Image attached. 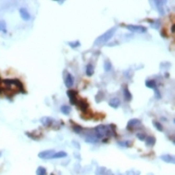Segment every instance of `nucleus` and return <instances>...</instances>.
<instances>
[{
    "instance_id": "1",
    "label": "nucleus",
    "mask_w": 175,
    "mask_h": 175,
    "mask_svg": "<svg viewBox=\"0 0 175 175\" xmlns=\"http://www.w3.org/2000/svg\"><path fill=\"white\" fill-rule=\"evenodd\" d=\"M115 31H116V27H113V28H110L109 30L105 31L102 35H100L99 37H97L95 39L94 46H102L105 43H107L108 41L113 37V35L115 34Z\"/></svg>"
},
{
    "instance_id": "2",
    "label": "nucleus",
    "mask_w": 175,
    "mask_h": 175,
    "mask_svg": "<svg viewBox=\"0 0 175 175\" xmlns=\"http://www.w3.org/2000/svg\"><path fill=\"white\" fill-rule=\"evenodd\" d=\"M92 132H93V134L99 140L101 138H103V137H105V136H111L113 134L111 127L108 126V125H99V126H96L94 129H92Z\"/></svg>"
},
{
    "instance_id": "3",
    "label": "nucleus",
    "mask_w": 175,
    "mask_h": 175,
    "mask_svg": "<svg viewBox=\"0 0 175 175\" xmlns=\"http://www.w3.org/2000/svg\"><path fill=\"white\" fill-rule=\"evenodd\" d=\"M127 29H129L132 32H137V33H144L147 31V28L145 26H141V25H126Z\"/></svg>"
},
{
    "instance_id": "4",
    "label": "nucleus",
    "mask_w": 175,
    "mask_h": 175,
    "mask_svg": "<svg viewBox=\"0 0 175 175\" xmlns=\"http://www.w3.org/2000/svg\"><path fill=\"white\" fill-rule=\"evenodd\" d=\"M67 95H68V98H69V100H70V103L72 104V105H76L77 104V92L74 90H68L67 91Z\"/></svg>"
},
{
    "instance_id": "5",
    "label": "nucleus",
    "mask_w": 175,
    "mask_h": 175,
    "mask_svg": "<svg viewBox=\"0 0 175 175\" xmlns=\"http://www.w3.org/2000/svg\"><path fill=\"white\" fill-rule=\"evenodd\" d=\"M55 153L54 150H45V151H41L38 154V157L41 159H51V156Z\"/></svg>"
},
{
    "instance_id": "6",
    "label": "nucleus",
    "mask_w": 175,
    "mask_h": 175,
    "mask_svg": "<svg viewBox=\"0 0 175 175\" xmlns=\"http://www.w3.org/2000/svg\"><path fill=\"white\" fill-rule=\"evenodd\" d=\"M76 106L79 108V109H81L83 112H86L87 109H88V103H87L86 100H84V99H78Z\"/></svg>"
},
{
    "instance_id": "7",
    "label": "nucleus",
    "mask_w": 175,
    "mask_h": 175,
    "mask_svg": "<svg viewBox=\"0 0 175 175\" xmlns=\"http://www.w3.org/2000/svg\"><path fill=\"white\" fill-rule=\"evenodd\" d=\"M64 83H65V85H66V87L71 88L74 84V77L70 73H67L66 74L65 79H64Z\"/></svg>"
},
{
    "instance_id": "8",
    "label": "nucleus",
    "mask_w": 175,
    "mask_h": 175,
    "mask_svg": "<svg viewBox=\"0 0 175 175\" xmlns=\"http://www.w3.org/2000/svg\"><path fill=\"white\" fill-rule=\"evenodd\" d=\"M154 3H155V5H156V9H157V11L159 12V14L162 16L164 15V8H163V4L165 3V1H161V0H156V1H154Z\"/></svg>"
},
{
    "instance_id": "9",
    "label": "nucleus",
    "mask_w": 175,
    "mask_h": 175,
    "mask_svg": "<svg viewBox=\"0 0 175 175\" xmlns=\"http://www.w3.org/2000/svg\"><path fill=\"white\" fill-rule=\"evenodd\" d=\"M19 13H20L21 18H22L23 20H25V21H27V20H29V19L31 18L30 14H29V12L27 11V9H25V8H20Z\"/></svg>"
},
{
    "instance_id": "10",
    "label": "nucleus",
    "mask_w": 175,
    "mask_h": 175,
    "mask_svg": "<svg viewBox=\"0 0 175 175\" xmlns=\"http://www.w3.org/2000/svg\"><path fill=\"white\" fill-rule=\"evenodd\" d=\"M40 122L42 123V125H44L45 127H49L52 123H53V119L51 117H47V116H44L40 119Z\"/></svg>"
},
{
    "instance_id": "11",
    "label": "nucleus",
    "mask_w": 175,
    "mask_h": 175,
    "mask_svg": "<svg viewBox=\"0 0 175 175\" xmlns=\"http://www.w3.org/2000/svg\"><path fill=\"white\" fill-rule=\"evenodd\" d=\"M140 120L139 119H131L129 122L127 123V129H133L135 126H137L138 124H140Z\"/></svg>"
},
{
    "instance_id": "12",
    "label": "nucleus",
    "mask_w": 175,
    "mask_h": 175,
    "mask_svg": "<svg viewBox=\"0 0 175 175\" xmlns=\"http://www.w3.org/2000/svg\"><path fill=\"white\" fill-rule=\"evenodd\" d=\"M160 158H161V160H163L164 162H167V163H174V161H175L174 157L171 156V155H168V154L162 155Z\"/></svg>"
},
{
    "instance_id": "13",
    "label": "nucleus",
    "mask_w": 175,
    "mask_h": 175,
    "mask_svg": "<svg viewBox=\"0 0 175 175\" xmlns=\"http://www.w3.org/2000/svg\"><path fill=\"white\" fill-rule=\"evenodd\" d=\"M120 105V100L118 98H112L109 100V106L113 108H118Z\"/></svg>"
},
{
    "instance_id": "14",
    "label": "nucleus",
    "mask_w": 175,
    "mask_h": 175,
    "mask_svg": "<svg viewBox=\"0 0 175 175\" xmlns=\"http://www.w3.org/2000/svg\"><path fill=\"white\" fill-rule=\"evenodd\" d=\"M145 142H146L147 146H154V144H155V142H156V139H155V137H153V136H146Z\"/></svg>"
},
{
    "instance_id": "15",
    "label": "nucleus",
    "mask_w": 175,
    "mask_h": 175,
    "mask_svg": "<svg viewBox=\"0 0 175 175\" xmlns=\"http://www.w3.org/2000/svg\"><path fill=\"white\" fill-rule=\"evenodd\" d=\"M145 84L148 88H150V89H153V90H157V87H156V82L154 81L153 79L151 80H147L146 82H145Z\"/></svg>"
},
{
    "instance_id": "16",
    "label": "nucleus",
    "mask_w": 175,
    "mask_h": 175,
    "mask_svg": "<svg viewBox=\"0 0 175 175\" xmlns=\"http://www.w3.org/2000/svg\"><path fill=\"white\" fill-rule=\"evenodd\" d=\"M123 94H124L125 99H126L127 101H130V100L132 99V95H131V93H130V91L128 90V88H127L126 85L123 87Z\"/></svg>"
},
{
    "instance_id": "17",
    "label": "nucleus",
    "mask_w": 175,
    "mask_h": 175,
    "mask_svg": "<svg viewBox=\"0 0 175 175\" xmlns=\"http://www.w3.org/2000/svg\"><path fill=\"white\" fill-rule=\"evenodd\" d=\"M67 156V153L64 152V151H58V152H55L52 156H51V159L53 158H63V157H66Z\"/></svg>"
},
{
    "instance_id": "18",
    "label": "nucleus",
    "mask_w": 175,
    "mask_h": 175,
    "mask_svg": "<svg viewBox=\"0 0 175 175\" xmlns=\"http://www.w3.org/2000/svg\"><path fill=\"white\" fill-rule=\"evenodd\" d=\"M94 74V66L89 63L87 66H86V75L87 76H92Z\"/></svg>"
},
{
    "instance_id": "19",
    "label": "nucleus",
    "mask_w": 175,
    "mask_h": 175,
    "mask_svg": "<svg viewBox=\"0 0 175 175\" xmlns=\"http://www.w3.org/2000/svg\"><path fill=\"white\" fill-rule=\"evenodd\" d=\"M60 110H61V112H62L63 114L69 115V114H70V111H71V108L69 107L68 105H62L61 108H60Z\"/></svg>"
},
{
    "instance_id": "20",
    "label": "nucleus",
    "mask_w": 175,
    "mask_h": 175,
    "mask_svg": "<svg viewBox=\"0 0 175 175\" xmlns=\"http://www.w3.org/2000/svg\"><path fill=\"white\" fill-rule=\"evenodd\" d=\"M36 175H47V171L44 167L42 166H39L37 170H36Z\"/></svg>"
},
{
    "instance_id": "21",
    "label": "nucleus",
    "mask_w": 175,
    "mask_h": 175,
    "mask_svg": "<svg viewBox=\"0 0 175 175\" xmlns=\"http://www.w3.org/2000/svg\"><path fill=\"white\" fill-rule=\"evenodd\" d=\"M104 93H103V91H99L97 94H96V101H97V103H99V102H101L102 100H103V98H104V95H103Z\"/></svg>"
},
{
    "instance_id": "22",
    "label": "nucleus",
    "mask_w": 175,
    "mask_h": 175,
    "mask_svg": "<svg viewBox=\"0 0 175 175\" xmlns=\"http://www.w3.org/2000/svg\"><path fill=\"white\" fill-rule=\"evenodd\" d=\"M0 31H2V32H4V33L7 32L6 23H5V21H3V20H0Z\"/></svg>"
},
{
    "instance_id": "23",
    "label": "nucleus",
    "mask_w": 175,
    "mask_h": 175,
    "mask_svg": "<svg viewBox=\"0 0 175 175\" xmlns=\"http://www.w3.org/2000/svg\"><path fill=\"white\" fill-rule=\"evenodd\" d=\"M111 68H112V65H111V63L109 62L108 60L104 62V69H105V71H106V72L110 71V70H111Z\"/></svg>"
},
{
    "instance_id": "24",
    "label": "nucleus",
    "mask_w": 175,
    "mask_h": 175,
    "mask_svg": "<svg viewBox=\"0 0 175 175\" xmlns=\"http://www.w3.org/2000/svg\"><path fill=\"white\" fill-rule=\"evenodd\" d=\"M105 167H97V169L95 171V174L96 175H102L104 173V171H105Z\"/></svg>"
},
{
    "instance_id": "25",
    "label": "nucleus",
    "mask_w": 175,
    "mask_h": 175,
    "mask_svg": "<svg viewBox=\"0 0 175 175\" xmlns=\"http://www.w3.org/2000/svg\"><path fill=\"white\" fill-rule=\"evenodd\" d=\"M68 45L72 48H76V47H79L80 42L79 41H74V42H68Z\"/></svg>"
},
{
    "instance_id": "26",
    "label": "nucleus",
    "mask_w": 175,
    "mask_h": 175,
    "mask_svg": "<svg viewBox=\"0 0 175 175\" xmlns=\"http://www.w3.org/2000/svg\"><path fill=\"white\" fill-rule=\"evenodd\" d=\"M153 124H154V126L156 127V129L158 130V131H163V127H162V125L160 124L159 122H157V121H154V122H153Z\"/></svg>"
},
{
    "instance_id": "27",
    "label": "nucleus",
    "mask_w": 175,
    "mask_h": 175,
    "mask_svg": "<svg viewBox=\"0 0 175 175\" xmlns=\"http://www.w3.org/2000/svg\"><path fill=\"white\" fill-rule=\"evenodd\" d=\"M151 26H152V28H154V29H158L159 27H160V21H159V20L153 21L152 24H151Z\"/></svg>"
},
{
    "instance_id": "28",
    "label": "nucleus",
    "mask_w": 175,
    "mask_h": 175,
    "mask_svg": "<svg viewBox=\"0 0 175 175\" xmlns=\"http://www.w3.org/2000/svg\"><path fill=\"white\" fill-rule=\"evenodd\" d=\"M73 130L75 131V132H77V133H79V132H81V130H82V127L81 126H79V125H76V124H73Z\"/></svg>"
},
{
    "instance_id": "29",
    "label": "nucleus",
    "mask_w": 175,
    "mask_h": 175,
    "mask_svg": "<svg viewBox=\"0 0 175 175\" xmlns=\"http://www.w3.org/2000/svg\"><path fill=\"white\" fill-rule=\"evenodd\" d=\"M137 138L139 139V140H145V138H146V134H144V133H137Z\"/></svg>"
},
{
    "instance_id": "30",
    "label": "nucleus",
    "mask_w": 175,
    "mask_h": 175,
    "mask_svg": "<svg viewBox=\"0 0 175 175\" xmlns=\"http://www.w3.org/2000/svg\"><path fill=\"white\" fill-rule=\"evenodd\" d=\"M140 174V172L138 171V172H135V171H133V170H130V171H127L125 175H139Z\"/></svg>"
},
{
    "instance_id": "31",
    "label": "nucleus",
    "mask_w": 175,
    "mask_h": 175,
    "mask_svg": "<svg viewBox=\"0 0 175 175\" xmlns=\"http://www.w3.org/2000/svg\"><path fill=\"white\" fill-rule=\"evenodd\" d=\"M102 175H114V173H113L111 170H108V169H105V171H104V173Z\"/></svg>"
},
{
    "instance_id": "32",
    "label": "nucleus",
    "mask_w": 175,
    "mask_h": 175,
    "mask_svg": "<svg viewBox=\"0 0 175 175\" xmlns=\"http://www.w3.org/2000/svg\"><path fill=\"white\" fill-rule=\"evenodd\" d=\"M171 32H172V33H174V25H172V26H171Z\"/></svg>"
},
{
    "instance_id": "33",
    "label": "nucleus",
    "mask_w": 175,
    "mask_h": 175,
    "mask_svg": "<svg viewBox=\"0 0 175 175\" xmlns=\"http://www.w3.org/2000/svg\"><path fill=\"white\" fill-rule=\"evenodd\" d=\"M57 2H58L59 4H62V3H63V2H64V1H57Z\"/></svg>"
},
{
    "instance_id": "34",
    "label": "nucleus",
    "mask_w": 175,
    "mask_h": 175,
    "mask_svg": "<svg viewBox=\"0 0 175 175\" xmlns=\"http://www.w3.org/2000/svg\"><path fill=\"white\" fill-rule=\"evenodd\" d=\"M0 156H1V153H0Z\"/></svg>"
}]
</instances>
